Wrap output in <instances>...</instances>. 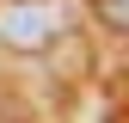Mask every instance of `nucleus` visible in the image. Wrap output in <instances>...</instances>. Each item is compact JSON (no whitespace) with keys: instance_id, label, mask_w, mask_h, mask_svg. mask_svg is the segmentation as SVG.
Instances as JSON below:
<instances>
[{"instance_id":"nucleus-1","label":"nucleus","mask_w":129,"mask_h":123,"mask_svg":"<svg viewBox=\"0 0 129 123\" xmlns=\"http://www.w3.org/2000/svg\"><path fill=\"white\" fill-rule=\"evenodd\" d=\"M55 31H61V0H19L0 12V43L12 49H43Z\"/></svg>"}]
</instances>
